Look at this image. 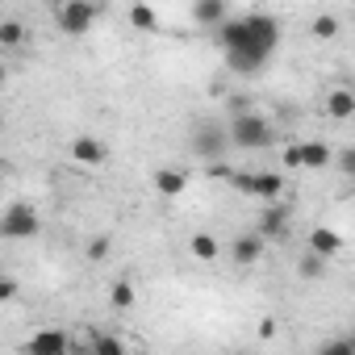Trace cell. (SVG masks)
I'll use <instances>...</instances> for the list:
<instances>
[{"instance_id": "obj_4", "label": "cell", "mask_w": 355, "mask_h": 355, "mask_svg": "<svg viewBox=\"0 0 355 355\" xmlns=\"http://www.w3.org/2000/svg\"><path fill=\"white\" fill-rule=\"evenodd\" d=\"M230 189L259 197V201H280V193L288 189L280 171H230Z\"/></svg>"}, {"instance_id": "obj_13", "label": "cell", "mask_w": 355, "mask_h": 355, "mask_svg": "<svg viewBox=\"0 0 355 355\" xmlns=\"http://www.w3.org/2000/svg\"><path fill=\"white\" fill-rule=\"evenodd\" d=\"M305 247L318 251V255H326V259H334V255L343 251V234H338L334 226H313V230L305 234Z\"/></svg>"}, {"instance_id": "obj_15", "label": "cell", "mask_w": 355, "mask_h": 355, "mask_svg": "<svg viewBox=\"0 0 355 355\" xmlns=\"http://www.w3.org/2000/svg\"><path fill=\"white\" fill-rule=\"evenodd\" d=\"M326 113L334 117V121H351L355 117V92L351 88H330V96H326Z\"/></svg>"}, {"instance_id": "obj_1", "label": "cell", "mask_w": 355, "mask_h": 355, "mask_svg": "<svg viewBox=\"0 0 355 355\" xmlns=\"http://www.w3.org/2000/svg\"><path fill=\"white\" fill-rule=\"evenodd\" d=\"M218 42L226 51V63L234 76H259L268 67V59L280 46V21L272 13H247V17H230L218 30Z\"/></svg>"}, {"instance_id": "obj_19", "label": "cell", "mask_w": 355, "mask_h": 355, "mask_svg": "<svg viewBox=\"0 0 355 355\" xmlns=\"http://www.w3.org/2000/svg\"><path fill=\"white\" fill-rule=\"evenodd\" d=\"M134 301H138V293H134V280H113L109 284V305L113 309H134Z\"/></svg>"}, {"instance_id": "obj_6", "label": "cell", "mask_w": 355, "mask_h": 355, "mask_svg": "<svg viewBox=\"0 0 355 355\" xmlns=\"http://www.w3.org/2000/svg\"><path fill=\"white\" fill-rule=\"evenodd\" d=\"M96 17H101L96 0H63V5H59V30H63L67 38L88 34V30L96 26Z\"/></svg>"}, {"instance_id": "obj_28", "label": "cell", "mask_w": 355, "mask_h": 355, "mask_svg": "<svg viewBox=\"0 0 355 355\" xmlns=\"http://www.w3.org/2000/svg\"><path fill=\"white\" fill-rule=\"evenodd\" d=\"M351 343H355V330H351Z\"/></svg>"}, {"instance_id": "obj_22", "label": "cell", "mask_w": 355, "mask_h": 355, "mask_svg": "<svg viewBox=\"0 0 355 355\" xmlns=\"http://www.w3.org/2000/svg\"><path fill=\"white\" fill-rule=\"evenodd\" d=\"M88 347H92L96 355H121V351H125V343L113 338V334H96V338H88Z\"/></svg>"}, {"instance_id": "obj_7", "label": "cell", "mask_w": 355, "mask_h": 355, "mask_svg": "<svg viewBox=\"0 0 355 355\" xmlns=\"http://www.w3.org/2000/svg\"><path fill=\"white\" fill-rule=\"evenodd\" d=\"M42 230V222H38V209L34 205H26V201H13L9 209H5V218H0V234L5 239H34Z\"/></svg>"}, {"instance_id": "obj_12", "label": "cell", "mask_w": 355, "mask_h": 355, "mask_svg": "<svg viewBox=\"0 0 355 355\" xmlns=\"http://www.w3.org/2000/svg\"><path fill=\"white\" fill-rule=\"evenodd\" d=\"M193 21L201 30H222V21H230V5L226 0H193Z\"/></svg>"}, {"instance_id": "obj_5", "label": "cell", "mask_w": 355, "mask_h": 355, "mask_svg": "<svg viewBox=\"0 0 355 355\" xmlns=\"http://www.w3.org/2000/svg\"><path fill=\"white\" fill-rule=\"evenodd\" d=\"M334 163V150L322 138H301L284 146V167H305V171H322Z\"/></svg>"}, {"instance_id": "obj_21", "label": "cell", "mask_w": 355, "mask_h": 355, "mask_svg": "<svg viewBox=\"0 0 355 355\" xmlns=\"http://www.w3.org/2000/svg\"><path fill=\"white\" fill-rule=\"evenodd\" d=\"M309 30H313V38H322V42H330V38H338V30H343V26H338V17H334V13H318Z\"/></svg>"}, {"instance_id": "obj_11", "label": "cell", "mask_w": 355, "mask_h": 355, "mask_svg": "<svg viewBox=\"0 0 355 355\" xmlns=\"http://www.w3.org/2000/svg\"><path fill=\"white\" fill-rule=\"evenodd\" d=\"M255 230H259L268 243H272V239H284V234H288V209H284L280 201H263V214H259Z\"/></svg>"}, {"instance_id": "obj_8", "label": "cell", "mask_w": 355, "mask_h": 355, "mask_svg": "<svg viewBox=\"0 0 355 355\" xmlns=\"http://www.w3.org/2000/svg\"><path fill=\"white\" fill-rule=\"evenodd\" d=\"M67 155H71L80 167H105V159H109V146H105L101 138H92V134H80V138H71Z\"/></svg>"}, {"instance_id": "obj_25", "label": "cell", "mask_w": 355, "mask_h": 355, "mask_svg": "<svg viewBox=\"0 0 355 355\" xmlns=\"http://www.w3.org/2000/svg\"><path fill=\"white\" fill-rule=\"evenodd\" d=\"M322 351H326V355H355V343H351V334H347V338H330V343H322Z\"/></svg>"}, {"instance_id": "obj_20", "label": "cell", "mask_w": 355, "mask_h": 355, "mask_svg": "<svg viewBox=\"0 0 355 355\" xmlns=\"http://www.w3.org/2000/svg\"><path fill=\"white\" fill-rule=\"evenodd\" d=\"M21 42H26V26H21V21H13V17L0 21V46H5V51H17Z\"/></svg>"}, {"instance_id": "obj_26", "label": "cell", "mask_w": 355, "mask_h": 355, "mask_svg": "<svg viewBox=\"0 0 355 355\" xmlns=\"http://www.w3.org/2000/svg\"><path fill=\"white\" fill-rule=\"evenodd\" d=\"M17 297V280L13 276H0V301H13Z\"/></svg>"}, {"instance_id": "obj_23", "label": "cell", "mask_w": 355, "mask_h": 355, "mask_svg": "<svg viewBox=\"0 0 355 355\" xmlns=\"http://www.w3.org/2000/svg\"><path fill=\"white\" fill-rule=\"evenodd\" d=\"M334 163H338V171L347 175V180H355V146H343V150H334Z\"/></svg>"}, {"instance_id": "obj_17", "label": "cell", "mask_w": 355, "mask_h": 355, "mask_svg": "<svg viewBox=\"0 0 355 355\" xmlns=\"http://www.w3.org/2000/svg\"><path fill=\"white\" fill-rule=\"evenodd\" d=\"M326 263H330L326 255H318V251L305 247V255L297 259V276H301V280H322V276H326Z\"/></svg>"}, {"instance_id": "obj_27", "label": "cell", "mask_w": 355, "mask_h": 355, "mask_svg": "<svg viewBox=\"0 0 355 355\" xmlns=\"http://www.w3.org/2000/svg\"><path fill=\"white\" fill-rule=\"evenodd\" d=\"M276 330H280V326H276V318H263V322H259V338H263V343H268V338H276Z\"/></svg>"}, {"instance_id": "obj_24", "label": "cell", "mask_w": 355, "mask_h": 355, "mask_svg": "<svg viewBox=\"0 0 355 355\" xmlns=\"http://www.w3.org/2000/svg\"><path fill=\"white\" fill-rule=\"evenodd\" d=\"M105 255H109V239H105V234H101V239H92V243L84 247V259H88V263H101Z\"/></svg>"}, {"instance_id": "obj_3", "label": "cell", "mask_w": 355, "mask_h": 355, "mask_svg": "<svg viewBox=\"0 0 355 355\" xmlns=\"http://www.w3.org/2000/svg\"><path fill=\"white\" fill-rule=\"evenodd\" d=\"M230 125L226 121H214V117H205V121H197V130H193V155L201 159V163H222L226 155H230Z\"/></svg>"}, {"instance_id": "obj_18", "label": "cell", "mask_w": 355, "mask_h": 355, "mask_svg": "<svg viewBox=\"0 0 355 355\" xmlns=\"http://www.w3.org/2000/svg\"><path fill=\"white\" fill-rule=\"evenodd\" d=\"M189 251H193V255H197L201 263H214V259L222 255V247H218V239H214V234H205V230H197V234H193V243H189Z\"/></svg>"}, {"instance_id": "obj_16", "label": "cell", "mask_w": 355, "mask_h": 355, "mask_svg": "<svg viewBox=\"0 0 355 355\" xmlns=\"http://www.w3.org/2000/svg\"><path fill=\"white\" fill-rule=\"evenodd\" d=\"M130 26L142 30V34H155L159 30V13L146 5V0H134V5H130Z\"/></svg>"}, {"instance_id": "obj_10", "label": "cell", "mask_w": 355, "mask_h": 355, "mask_svg": "<svg viewBox=\"0 0 355 355\" xmlns=\"http://www.w3.org/2000/svg\"><path fill=\"white\" fill-rule=\"evenodd\" d=\"M26 351L30 355H67V351H76V343L67 338V330H34Z\"/></svg>"}, {"instance_id": "obj_14", "label": "cell", "mask_w": 355, "mask_h": 355, "mask_svg": "<svg viewBox=\"0 0 355 355\" xmlns=\"http://www.w3.org/2000/svg\"><path fill=\"white\" fill-rule=\"evenodd\" d=\"M184 189H189V175L180 167H159L155 171V193L159 197H180Z\"/></svg>"}, {"instance_id": "obj_29", "label": "cell", "mask_w": 355, "mask_h": 355, "mask_svg": "<svg viewBox=\"0 0 355 355\" xmlns=\"http://www.w3.org/2000/svg\"><path fill=\"white\" fill-rule=\"evenodd\" d=\"M55 5H63V0H55Z\"/></svg>"}, {"instance_id": "obj_2", "label": "cell", "mask_w": 355, "mask_h": 355, "mask_svg": "<svg viewBox=\"0 0 355 355\" xmlns=\"http://www.w3.org/2000/svg\"><path fill=\"white\" fill-rule=\"evenodd\" d=\"M230 142L239 146V150H268V146H276V125L263 117V113H255V109H239V113H230Z\"/></svg>"}, {"instance_id": "obj_9", "label": "cell", "mask_w": 355, "mask_h": 355, "mask_svg": "<svg viewBox=\"0 0 355 355\" xmlns=\"http://www.w3.org/2000/svg\"><path fill=\"white\" fill-rule=\"evenodd\" d=\"M230 255H234V263H243V268H255V263L268 255V239H263L259 230H247V234H239V239L230 243Z\"/></svg>"}]
</instances>
